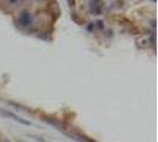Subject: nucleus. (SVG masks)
<instances>
[{
	"mask_svg": "<svg viewBox=\"0 0 158 142\" xmlns=\"http://www.w3.org/2000/svg\"><path fill=\"white\" fill-rule=\"evenodd\" d=\"M32 22L31 19V16L27 13V12H23V13H20V16H19V23L24 25V26H27V25H30Z\"/></svg>",
	"mask_w": 158,
	"mask_h": 142,
	"instance_id": "obj_1",
	"label": "nucleus"
},
{
	"mask_svg": "<svg viewBox=\"0 0 158 142\" xmlns=\"http://www.w3.org/2000/svg\"><path fill=\"white\" fill-rule=\"evenodd\" d=\"M0 142H11V141L8 140L7 137H1V139H0Z\"/></svg>",
	"mask_w": 158,
	"mask_h": 142,
	"instance_id": "obj_2",
	"label": "nucleus"
}]
</instances>
